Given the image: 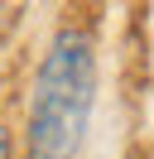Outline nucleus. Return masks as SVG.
<instances>
[{"instance_id":"2","label":"nucleus","mask_w":154,"mask_h":159,"mask_svg":"<svg viewBox=\"0 0 154 159\" xmlns=\"http://www.w3.org/2000/svg\"><path fill=\"white\" fill-rule=\"evenodd\" d=\"M10 149H15V140H10V125L0 120V159H10Z\"/></svg>"},{"instance_id":"1","label":"nucleus","mask_w":154,"mask_h":159,"mask_svg":"<svg viewBox=\"0 0 154 159\" xmlns=\"http://www.w3.org/2000/svg\"><path fill=\"white\" fill-rule=\"evenodd\" d=\"M101 92V48L87 24L67 20L53 29L29 82L24 159H77L92 130Z\"/></svg>"}]
</instances>
